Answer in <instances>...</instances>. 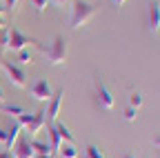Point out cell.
<instances>
[{"label": "cell", "instance_id": "6da1fadb", "mask_svg": "<svg viewBox=\"0 0 160 158\" xmlns=\"http://www.w3.org/2000/svg\"><path fill=\"white\" fill-rule=\"evenodd\" d=\"M93 16H96V7L91 3H87V0H73L71 16H69V27L80 29V27H85Z\"/></svg>", "mask_w": 160, "mask_h": 158}, {"label": "cell", "instance_id": "7a4b0ae2", "mask_svg": "<svg viewBox=\"0 0 160 158\" xmlns=\"http://www.w3.org/2000/svg\"><path fill=\"white\" fill-rule=\"evenodd\" d=\"M36 47L45 54V58H47V63L49 65H62L65 60H67V38L65 36H56L53 38V43L49 45V47H42L40 43H36Z\"/></svg>", "mask_w": 160, "mask_h": 158}, {"label": "cell", "instance_id": "3957f363", "mask_svg": "<svg viewBox=\"0 0 160 158\" xmlns=\"http://www.w3.org/2000/svg\"><path fill=\"white\" fill-rule=\"evenodd\" d=\"M0 67L5 69V74H7V78L18 87V89H25L27 87V74L20 69L18 65H13V63H9V60H5V58H0Z\"/></svg>", "mask_w": 160, "mask_h": 158}, {"label": "cell", "instance_id": "277c9868", "mask_svg": "<svg viewBox=\"0 0 160 158\" xmlns=\"http://www.w3.org/2000/svg\"><path fill=\"white\" fill-rule=\"evenodd\" d=\"M38 40H33V38L25 36V33H20L16 27H11L7 31V49L9 51H20V49H25L27 45H36Z\"/></svg>", "mask_w": 160, "mask_h": 158}, {"label": "cell", "instance_id": "5b68a950", "mask_svg": "<svg viewBox=\"0 0 160 158\" xmlns=\"http://www.w3.org/2000/svg\"><path fill=\"white\" fill-rule=\"evenodd\" d=\"M29 96L33 98V100H38V103H49L53 91H51V85L40 78V80H36V83L29 85Z\"/></svg>", "mask_w": 160, "mask_h": 158}, {"label": "cell", "instance_id": "8992f818", "mask_svg": "<svg viewBox=\"0 0 160 158\" xmlns=\"http://www.w3.org/2000/svg\"><path fill=\"white\" fill-rule=\"evenodd\" d=\"M96 96H98V105L102 107V109H111L113 107V94L111 89L105 85V83H96Z\"/></svg>", "mask_w": 160, "mask_h": 158}, {"label": "cell", "instance_id": "52a82bcc", "mask_svg": "<svg viewBox=\"0 0 160 158\" xmlns=\"http://www.w3.org/2000/svg\"><path fill=\"white\" fill-rule=\"evenodd\" d=\"M62 98H65V91H56V94L51 96V100H49V107H47V111H45L47 120H51V123H56V120H58L60 107H62Z\"/></svg>", "mask_w": 160, "mask_h": 158}, {"label": "cell", "instance_id": "ba28073f", "mask_svg": "<svg viewBox=\"0 0 160 158\" xmlns=\"http://www.w3.org/2000/svg\"><path fill=\"white\" fill-rule=\"evenodd\" d=\"M149 31L160 33V3L158 0H153L149 5Z\"/></svg>", "mask_w": 160, "mask_h": 158}, {"label": "cell", "instance_id": "9c48e42d", "mask_svg": "<svg viewBox=\"0 0 160 158\" xmlns=\"http://www.w3.org/2000/svg\"><path fill=\"white\" fill-rule=\"evenodd\" d=\"M36 151L31 149V143L25 138H18V143L13 145V158H33Z\"/></svg>", "mask_w": 160, "mask_h": 158}, {"label": "cell", "instance_id": "30bf717a", "mask_svg": "<svg viewBox=\"0 0 160 158\" xmlns=\"http://www.w3.org/2000/svg\"><path fill=\"white\" fill-rule=\"evenodd\" d=\"M45 125H47V116H45V111H38V114H33V118H31V123L27 125V129H29L31 136H36V134L42 131Z\"/></svg>", "mask_w": 160, "mask_h": 158}, {"label": "cell", "instance_id": "8fae6325", "mask_svg": "<svg viewBox=\"0 0 160 158\" xmlns=\"http://www.w3.org/2000/svg\"><path fill=\"white\" fill-rule=\"evenodd\" d=\"M20 131H22V125H18V123H13L9 129H7V138H5V149H9L11 151V147L18 143V138H20Z\"/></svg>", "mask_w": 160, "mask_h": 158}, {"label": "cell", "instance_id": "7c38bea8", "mask_svg": "<svg viewBox=\"0 0 160 158\" xmlns=\"http://www.w3.org/2000/svg\"><path fill=\"white\" fill-rule=\"evenodd\" d=\"M53 127H56L58 136L62 138V143H73V145H76V138H73V134L69 131V127H67L65 123H53Z\"/></svg>", "mask_w": 160, "mask_h": 158}, {"label": "cell", "instance_id": "4fadbf2b", "mask_svg": "<svg viewBox=\"0 0 160 158\" xmlns=\"http://www.w3.org/2000/svg\"><path fill=\"white\" fill-rule=\"evenodd\" d=\"M58 151H60V156H62V158H78V149H76L73 143H62Z\"/></svg>", "mask_w": 160, "mask_h": 158}, {"label": "cell", "instance_id": "5bb4252c", "mask_svg": "<svg viewBox=\"0 0 160 158\" xmlns=\"http://www.w3.org/2000/svg\"><path fill=\"white\" fill-rule=\"evenodd\" d=\"M0 111H5V114H9V116H13V118H18L20 114H25V109L20 107V105H9V103H2V105H0Z\"/></svg>", "mask_w": 160, "mask_h": 158}, {"label": "cell", "instance_id": "9a60e30c", "mask_svg": "<svg viewBox=\"0 0 160 158\" xmlns=\"http://www.w3.org/2000/svg\"><path fill=\"white\" fill-rule=\"evenodd\" d=\"M31 149L36 151V156H38V154H53V151H51V145L40 143V140H31Z\"/></svg>", "mask_w": 160, "mask_h": 158}, {"label": "cell", "instance_id": "2e32d148", "mask_svg": "<svg viewBox=\"0 0 160 158\" xmlns=\"http://www.w3.org/2000/svg\"><path fill=\"white\" fill-rule=\"evenodd\" d=\"M47 131H49V138H51V151H53V149H60V145H62V138H60V136H58V131H56V127L51 125V127H49Z\"/></svg>", "mask_w": 160, "mask_h": 158}, {"label": "cell", "instance_id": "e0dca14e", "mask_svg": "<svg viewBox=\"0 0 160 158\" xmlns=\"http://www.w3.org/2000/svg\"><path fill=\"white\" fill-rule=\"evenodd\" d=\"M140 105H142V94H138V91H131V96H129V107L138 109Z\"/></svg>", "mask_w": 160, "mask_h": 158}, {"label": "cell", "instance_id": "ac0fdd59", "mask_svg": "<svg viewBox=\"0 0 160 158\" xmlns=\"http://www.w3.org/2000/svg\"><path fill=\"white\" fill-rule=\"evenodd\" d=\"M18 63L20 65H29V63H33V58H31V54L27 49H20L18 51Z\"/></svg>", "mask_w": 160, "mask_h": 158}, {"label": "cell", "instance_id": "d6986e66", "mask_svg": "<svg viewBox=\"0 0 160 158\" xmlns=\"http://www.w3.org/2000/svg\"><path fill=\"white\" fill-rule=\"evenodd\" d=\"M31 118H33V114H29V111H25V114H20V116L16 118V123H18V125H22V127H27V125L31 123Z\"/></svg>", "mask_w": 160, "mask_h": 158}, {"label": "cell", "instance_id": "ffe728a7", "mask_svg": "<svg viewBox=\"0 0 160 158\" xmlns=\"http://www.w3.org/2000/svg\"><path fill=\"white\" fill-rule=\"evenodd\" d=\"M87 158H105V154L100 151L96 145H89V147H87Z\"/></svg>", "mask_w": 160, "mask_h": 158}, {"label": "cell", "instance_id": "44dd1931", "mask_svg": "<svg viewBox=\"0 0 160 158\" xmlns=\"http://www.w3.org/2000/svg\"><path fill=\"white\" fill-rule=\"evenodd\" d=\"M31 5H33V9H36L38 13H42V11L47 9V5H49V0H31Z\"/></svg>", "mask_w": 160, "mask_h": 158}, {"label": "cell", "instance_id": "7402d4cb", "mask_svg": "<svg viewBox=\"0 0 160 158\" xmlns=\"http://www.w3.org/2000/svg\"><path fill=\"white\" fill-rule=\"evenodd\" d=\"M136 111H138V109H133V107H127V109H125V120H127V123H133V120H136Z\"/></svg>", "mask_w": 160, "mask_h": 158}, {"label": "cell", "instance_id": "603a6c76", "mask_svg": "<svg viewBox=\"0 0 160 158\" xmlns=\"http://www.w3.org/2000/svg\"><path fill=\"white\" fill-rule=\"evenodd\" d=\"M18 5H20V0H5V9H9V11H16Z\"/></svg>", "mask_w": 160, "mask_h": 158}, {"label": "cell", "instance_id": "cb8c5ba5", "mask_svg": "<svg viewBox=\"0 0 160 158\" xmlns=\"http://www.w3.org/2000/svg\"><path fill=\"white\" fill-rule=\"evenodd\" d=\"M49 3H53L56 7H65V5L69 3V0H49Z\"/></svg>", "mask_w": 160, "mask_h": 158}, {"label": "cell", "instance_id": "d4e9b609", "mask_svg": "<svg viewBox=\"0 0 160 158\" xmlns=\"http://www.w3.org/2000/svg\"><path fill=\"white\" fill-rule=\"evenodd\" d=\"M0 158H11V151L9 149H0Z\"/></svg>", "mask_w": 160, "mask_h": 158}, {"label": "cell", "instance_id": "484cf974", "mask_svg": "<svg viewBox=\"0 0 160 158\" xmlns=\"http://www.w3.org/2000/svg\"><path fill=\"white\" fill-rule=\"evenodd\" d=\"M125 3H127V0H113V5H116V7H118V9H120V7H122V5H125Z\"/></svg>", "mask_w": 160, "mask_h": 158}, {"label": "cell", "instance_id": "4316f807", "mask_svg": "<svg viewBox=\"0 0 160 158\" xmlns=\"http://www.w3.org/2000/svg\"><path fill=\"white\" fill-rule=\"evenodd\" d=\"M33 158H53V154H38V156H33Z\"/></svg>", "mask_w": 160, "mask_h": 158}, {"label": "cell", "instance_id": "83f0119b", "mask_svg": "<svg viewBox=\"0 0 160 158\" xmlns=\"http://www.w3.org/2000/svg\"><path fill=\"white\" fill-rule=\"evenodd\" d=\"M2 27H5V20H2V16H0V31H2Z\"/></svg>", "mask_w": 160, "mask_h": 158}, {"label": "cell", "instance_id": "f1b7e54d", "mask_svg": "<svg viewBox=\"0 0 160 158\" xmlns=\"http://www.w3.org/2000/svg\"><path fill=\"white\" fill-rule=\"evenodd\" d=\"M156 147H158V149H160V138H156Z\"/></svg>", "mask_w": 160, "mask_h": 158}, {"label": "cell", "instance_id": "f546056e", "mask_svg": "<svg viewBox=\"0 0 160 158\" xmlns=\"http://www.w3.org/2000/svg\"><path fill=\"white\" fill-rule=\"evenodd\" d=\"M2 98H5V91H2V89H0V100H2Z\"/></svg>", "mask_w": 160, "mask_h": 158}, {"label": "cell", "instance_id": "4dcf8cb0", "mask_svg": "<svg viewBox=\"0 0 160 158\" xmlns=\"http://www.w3.org/2000/svg\"><path fill=\"white\" fill-rule=\"evenodd\" d=\"M2 13H5V7H0V16H2Z\"/></svg>", "mask_w": 160, "mask_h": 158}, {"label": "cell", "instance_id": "1f68e13d", "mask_svg": "<svg viewBox=\"0 0 160 158\" xmlns=\"http://www.w3.org/2000/svg\"><path fill=\"white\" fill-rule=\"evenodd\" d=\"M122 158H133V156H129V154H127V156H122Z\"/></svg>", "mask_w": 160, "mask_h": 158}, {"label": "cell", "instance_id": "d6a6232c", "mask_svg": "<svg viewBox=\"0 0 160 158\" xmlns=\"http://www.w3.org/2000/svg\"><path fill=\"white\" fill-rule=\"evenodd\" d=\"M0 149H2V145H0Z\"/></svg>", "mask_w": 160, "mask_h": 158}, {"label": "cell", "instance_id": "836d02e7", "mask_svg": "<svg viewBox=\"0 0 160 158\" xmlns=\"http://www.w3.org/2000/svg\"><path fill=\"white\" fill-rule=\"evenodd\" d=\"M11 158H13V154H11Z\"/></svg>", "mask_w": 160, "mask_h": 158}, {"label": "cell", "instance_id": "e575fe53", "mask_svg": "<svg viewBox=\"0 0 160 158\" xmlns=\"http://www.w3.org/2000/svg\"><path fill=\"white\" fill-rule=\"evenodd\" d=\"M20 3H22V0H20Z\"/></svg>", "mask_w": 160, "mask_h": 158}]
</instances>
